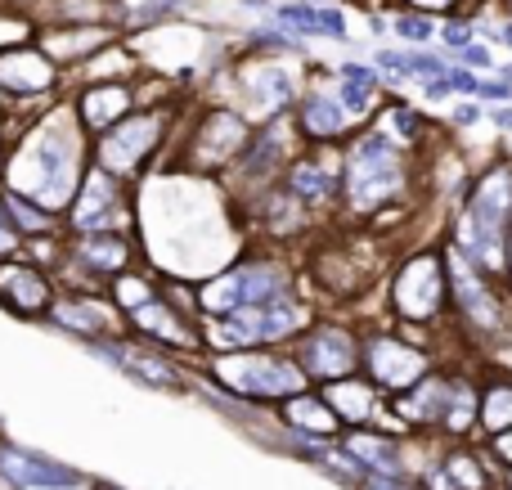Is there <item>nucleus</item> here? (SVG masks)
<instances>
[{"instance_id": "obj_5", "label": "nucleus", "mask_w": 512, "mask_h": 490, "mask_svg": "<svg viewBox=\"0 0 512 490\" xmlns=\"http://www.w3.org/2000/svg\"><path fill=\"white\" fill-rule=\"evenodd\" d=\"M216 378L239 396H292L306 392V374L283 356H221Z\"/></svg>"}, {"instance_id": "obj_18", "label": "nucleus", "mask_w": 512, "mask_h": 490, "mask_svg": "<svg viewBox=\"0 0 512 490\" xmlns=\"http://www.w3.org/2000/svg\"><path fill=\"white\" fill-rule=\"evenodd\" d=\"M54 320L63 324V329H77L86 333V338H99V333H108V324H113V315H108L104 302H86V297H63V302L50 306Z\"/></svg>"}, {"instance_id": "obj_34", "label": "nucleus", "mask_w": 512, "mask_h": 490, "mask_svg": "<svg viewBox=\"0 0 512 490\" xmlns=\"http://www.w3.org/2000/svg\"><path fill=\"white\" fill-rule=\"evenodd\" d=\"M396 32L405 36V41H427V36H432V23L418 14H405V18H396Z\"/></svg>"}, {"instance_id": "obj_35", "label": "nucleus", "mask_w": 512, "mask_h": 490, "mask_svg": "<svg viewBox=\"0 0 512 490\" xmlns=\"http://www.w3.org/2000/svg\"><path fill=\"white\" fill-rule=\"evenodd\" d=\"M391 126H396V131H405L409 140L418 135V117H414V113H405V108H400V113H391Z\"/></svg>"}, {"instance_id": "obj_6", "label": "nucleus", "mask_w": 512, "mask_h": 490, "mask_svg": "<svg viewBox=\"0 0 512 490\" xmlns=\"http://www.w3.org/2000/svg\"><path fill=\"white\" fill-rule=\"evenodd\" d=\"M283 270L274 266H239L230 275L212 279V284L198 293V306L212 315H230L243 311V306H265V302H279L283 297Z\"/></svg>"}, {"instance_id": "obj_19", "label": "nucleus", "mask_w": 512, "mask_h": 490, "mask_svg": "<svg viewBox=\"0 0 512 490\" xmlns=\"http://www.w3.org/2000/svg\"><path fill=\"white\" fill-rule=\"evenodd\" d=\"M373 387L369 383H355V378H333V387L324 392V405L333 414H342L346 423H364L373 414Z\"/></svg>"}, {"instance_id": "obj_39", "label": "nucleus", "mask_w": 512, "mask_h": 490, "mask_svg": "<svg viewBox=\"0 0 512 490\" xmlns=\"http://www.w3.org/2000/svg\"><path fill=\"white\" fill-rule=\"evenodd\" d=\"M463 54H468L472 63H481V68H490V50H481V45H463Z\"/></svg>"}, {"instance_id": "obj_33", "label": "nucleus", "mask_w": 512, "mask_h": 490, "mask_svg": "<svg viewBox=\"0 0 512 490\" xmlns=\"http://www.w3.org/2000/svg\"><path fill=\"white\" fill-rule=\"evenodd\" d=\"M149 284H144V279H135V275H122V279H117V302H122V306H131V311H135V306H144V302H149Z\"/></svg>"}, {"instance_id": "obj_42", "label": "nucleus", "mask_w": 512, "mask_h": 490, "mask_svg": "<svg viewBox=\"0 0 512 490\" xmlns=\"http://www.w3.org/2000/svg\"><path fill=\"white\" fill-rule=\"evenodd\" d=\"M418 5H427V9H445L450 0H418Z\"/></svg>"}, {"instance_id": "obj_7", "label": "nucleus", "mask_w": 512, "mask_h": 490, "mask_svg": "<svg viewBox=\"0 0 512 490\" xmlns=\"http://www.w3.org/2000/svg\"><path fill=\"white\" fill-rule=\"evenodd\" d=\"M391 302L405 320H436L445 306V261L436 252H418L391 284Z\"/></svg>"}, {"instance_id": "obj_30", "label": "nucleus", "mask_w": 512, "mask_h": 490, "mask_svg": "<svg viewBox=\"0 0 512 490\" xmlns=\"http://www.w3.org/2000/svg\"><path fill=\"white\" fill-rule=\"evenodd\" d=\"M5 207H9V225H18V230H27V234H45L54 225V212L27 203V198H18V194H5Z\"/></svg>"}, {"instance_id": "obj_12", "label": "nucleus", "mask_w": 512, "mask_h": 490, "mask_svg": "<svg viewBox=\"0 0 512 490\" xmlns=\"http://www.w3.org/2000/svg\"><path fill=\"white\" fill-rule=\"evenodd\" d=\"M445 261H450V275H454V297H459V306L468 311V320L477 324V329L495 333L499 324H504V315H499V302H495V293L486 288V279H481L477 270L459 257V252H450Z\"/></svg>"}, {"instance_id": "obj_22", "label": "nucleus", "mask_w": 512, "mask_h": 490, "mask_svg": "<svg viewBox=\"0 0 512 490\" xmlns=\"http://www.w3.org/2000/svg\"><path fill=\"white\" fill-rule=\"evenodd\" d=\"M77 261L90 270H122L131 261V243L117 234H86L77 248Z\"/></svg>"}, {"instance_id": "obj_27", "label": "nucleus", "mask_w": 512, "mask_h": 490, "mask_svg": "<svg viewBox=\"0 0 512 490\" xmlns=\"http://www.w3.org/2000/svg\"><path fill=\"white\" fill-rule=\"evenodd\" d=\"M472 419H477V396H472V387L468 383H450V392H445V410H441V428L468 432Z\"/></svg>"}, {"instance_id": "obj_28", "label": "nucleus", "mask_w": 512, "mask_h": 490, "mask_svg": "<svg viewBox=\"0 0 512 490\" xmlns=\"http://www.w3.org/2000/svg\"><path fill=\"white\" fill-rule=\"evenodd\" d=\"M288 419L297 423V428H306V432H319V437H328V432L337 428V414L328 410L324 401H310V396H292Z\"/></svg>"}, {"instance_id": "obj_14", "label": "nucleus", "mask_w": 512, "mask_h": 490, "mask_svg": "<svg viewBox=\"0 0 512 490\" xmlns=\"http://www.w3.org/2000/svg\"><path fill=\"white\" fill-rule=\"evenodd\" d=\"M243 135L248 131H243V122L234 113H212L203 122V131H198V167H225L248 144Z\"/></svg>"}, {"instance_id": "obj_23", "label": "nucleus", "mask_w": 512, "mask_h": 490, "mask_svg": "<svg viewBox=\"0 0 512 490\" xmlns=\"http://www.w3.org/2000/svg\"><path fill=\"white\" fill-rule=\"evenodd\" d=\"M445 392H450V383H445V378H418V392L414 396H400V414H405V419H414V423H441Z\"/></svg>"}, {"instance_id": "obj_46", "label": "nucleus", "mask_w": 512, "mask_h": 490, "mask_svg": "<svg viewBox=\"0 0 512 490\" xmlns=\"http://www.w3.org/2000/svg\"><path fill=\"white\" fill-rule=\"evenodd\" d=\"M104 490H108V486H104Z\"/></svg>"}, {"instance_id": "obj_36", "label": "nucleus", "mask_w": 512, "mask_h": 490, "mask_svg": "<svg viewBox=\"0 0 512 490\" xmlns=\"http://www.w3.org/2000/svg\"><path fill=\"white\" fill-rule=\"evenodd\" d=\"M14 252V225H9V216L0 212V257H9Z\"/></svg>"}, {"instance_id": "obj_2", "label": "nucleus", "mask_w": 512, "mask_h": 490, "mask_svg": "<svg viewBox=\"0 0 512 490\" xmlns=\"http://www.w3.org/2000/svg\"><path fill=\"white\" fill-rule=\"evenodd\" d=\"M512 225V176L504 167L486 171L468 198V212L459 225V257L472 270H499L504 266V234Z\"/></svg>"}, {"instance_id": "obj_8", "label": "nucleus", "mask_w": 512, "mask_h": 490, "mask_svg": "<svg viewBox=\"0 0 512 490\" xmlns=\"http://www.w3.org/2000/svg\"><path fill=\"white\" fill-rule=\"evenodd\" d=\"M158 140H162V117L158 113L122 117V122H113V131H108L95 149L99 171H108V176H117V180L131 176V171L158 149Z\"/></svg>"}, {"instance_id": "obj_9", "label": "nucleus", "mask_w": 512, "mask_h": 490, "mask_svg": "<svg viewBox=\"0 0 512 490\" xmlns=\"http://www.w3.org/2000/svg\"><path fill=\"white\" fill-rule=\"evenodd\" d=\"M126 221V198H122V185L117 176L108 171H90L86 185H77V203H72V225L81 234H108Z\"/></svg>"}, {"instance_id": "obj_10", "label": "nucleus", "mask_w": 512, "mask_h": 490, "mask_svg": "<svg viewBox=\"0 0 512 490\" xmlns=\"http://www.w3.org/2000/svg\"><path fill=\"white\" fill-rule=\"evenodd\" d=\"M301 374H315V378H351L355 365H360V351H355V338L346 329H337V324H328V329L310 333L306 342H301Z\"/></svg>"}, {"instance_id": "obj_40", "label": "nucleus", "mask_w": 512, "mask_h": 490, "mask_svg": "<svg viewBox=\"0 0 512 490\" xmlns=\"http://www.w3.org/2000/svg\"><path fill=\"white\" fill-rule=\"evenodd\" d=\"M499 455L512 459V432H499Z\"/></svg>"}, {"instance_id": "obj_24", "label": "nucleus", "mask_w": 512, "mask_h": 490, "mask_svg": "<svg viewBox=\"0 0 512 490\" xmlns=\"http://www.w3.org/2000/svg\"><path fill=\"white\" fill-rule=\"evenodd\" d=\"M333 189H337L333 167H324L319 158H301L292 167V194L306 198V203H324V198H333Z\"/></svg>"}, {"instance_id": "obj_43", "label": "nucleus", "mask_w": 512, "mask_h": 490, "mask_svg": "<svg viewBox=\"0 0 512 490\" xmlns=\"http://www.w3.org/2000/svg\"><path fill=\"white\" fill-rule=\"evenodd\" d=\"M504 243H508V248H504V252H508V266H512V225H508V234H504Z\"/></svg>"}, {"instance_id": "obj_11", "label": "nucleus", "mask_w": 512, "mask_h": 490, "mask_svg": "<svg viewBox=\"0 0 512 490\" xmlns=\"http://www.w3.org/2000/svg\"><path fill=\"white\" fill-rule=\"evenodd\" d=\"M364 365H369L373 383L391 387V392H396V387H414L418 378L427 374V356L400 338H373L369 351H364Z\"/></svg>"}, {"instance_id": "obj_4", "label": "nucleus", "mask_w": 512, "mask_h": 490, "mask_svg": "<svg viewBox=\"0 0 512 490\" xmlns=\"http://www.w3.org/2000/svg\"><path fill=\"white\" fill-rule=\"evenodd\" d=\"M297 329H306V306L279 297V302L230 311L225 320L212 324V338L221 342V347H261V342L292 338Z\"/></svg>"}, {"instance_id": "obj_3", "label": "nucleus", "mask_w": 512, "mask_h": 490, "mask_svg": "<svg viewBox=\"0 0 512 490\" xmlns=\"http://www.w3.org/2000/svg\"><path fill=\"white\" fill-rule=\"evenodd\" d=\"M405 189V158L387 135H364L346 158V198L355 212H373Z\"/></svg>"}, {"instance_id": "obj_45", "label": "nucleus", "mask_w": 512, "mask_h": 490, "mask_svg": "<svg viewBox=\"0 0 512 490\" xmlns=\"http://www.w3.org/2000/svg\"><path fill=\"white\" fill-rule=\"evenodd\" d=\"M0 162H5V140H0Z\"/></svg>"}, {"instance_id": "obj_1", "label": "nucleus", "mask_w": 512, "mask_h": 490, "mask_svg": "<svg viewBox=\"0 0 512 490\" xmlns=\"http://www.w3.org/2000/svg\"><path fill=\"white\" fill-rule=\"evenodd\" d=\"M81 185V140L68 113H50L9 158V194L59 212Z\"/></svg>"}, {"instance_id": "obj_38", "label": "nucleus", "mask_w": 512, "mask_h": 490, "mask_svg": "<svg viewBox=\"0 0 512 490\" xmlns=\"http://www.w3.org/2000/svg\"><path fill=\"white\" fill-rule=\"evenodd\" d=\"M27 27L23 23H0V41H23Z\"/></svg>"}, {"instance_id": "obj_21", "label": "nucleus", "mask_w": 512, "mask_h": 490, "mask_svg": "<svg viewBox=\"0 0 512 490\" xmlns=\"http://www.w3.org/2000/svg\"><path fill=\"white\" fill-rule=\"evenodd\" d=\"M301 126H306V135H315V140H328V135H342L346 126H351V113H346L337 99L315 95L301 104Z\"/></svg>"}, {"instance_id": "obj_26", "label": "nucleus", "mask_w": 512, "mask_h": 490, "mask_svg": "<svg viewBox=\"0 0 512 490\" xmlns=\"http://www.w3.org/2000/svg\"><path fill=\"white\" fill-rule=\"evenodd\" d=\"M104 356H113L122 369H131V374L149 378V383H158V387H176V369H171L167 360L149 356V351H104Z\"/></svg>"}, {"instance_id": "obj_16", "label": "nucleus", "mask_w": 512, "mask_h": 490, "mask_svg": "<svg viewBox=\"0 0 512 490\" xmlns=\"http://www.w3.org/2000/svg\"><path fill=\"white\" fill-rule=\"evenodd\" d=\"M0 473H5L14 486H72L77 482L68 468L50 464V459L23 455V450H0Z\"/></svg>"}, {"instance_id": "obj_31", "label": "nucleus", "mask_w": 512, "mask_h": 490, "mask_svg": "<svg viewBox=\"0 0 512 490\" xmlns=\"http://www.w3.org/2000/svg\"><path fill=\"white\" fill-rule=\"evenodd\" d=\"M346 450H351L355 459H369L373 468H396V450L387 446V441H378V437H364V432H355V437H346Z\"/></svg>"}, {"instance_id": "obj_25", "label": "nucleus", "mask_w": 512, "mask_h": 490, "mask_svg": "<svg viewBox=\"0 0 512 490\" xmlns=\"http://www.w3.org/2000/svg\"><path fill=\"white\" fill-rule=\"evenodd\" d=\"M477 419H481L486 432H508L512 428V383L486 387V396H481V405H477Z\"/></svg>"}, {"instance_id": "obj_20", "label": "nucleus", "mask_w": 512, "mask_h": 490, "mask_svg": "<svg viewBox=\"0 0 512 490\" xmlns=\"http://www.w3.org/2000/svg\"><path fill=\"white\" fill-rule=\"evenodd\" d=\"M131 324L144 333V338H162V342H171V347L189 342V329H180V324H176V311H171V306H162V302H153V297L144 306H135Z\"/></svg>"}, {"instance_id": "obj_37", "label": "nucleus", "mask_w": 512, "mask_h": 490, "mask_svg": "<svg viewBox=\"0 0 512 490\" xmlns=\"http://www.w3.org/2000/svg\"><path fill=\"white\" fill-rule=\"evenodd\" d=\"M445 41H450V45H459V50H463V45H468V27H459V23H454V27H445Z\"/></svg>"}, {"instance_id": "obj_29", "label": "nucleus", "mask_w": 512, "mask_h": 490, "mask_svg": "<svg viewBox=\"0 0 512 490\" xmlns=\"http://www.w3.org/2000/svg\"><path fill=\"white\" fill-rule=\"evenodd\" d=\"M252 95H256V104H265L274 113V108H283L292 99V77L279 72V68H256L252 72Z\"/></svg>"}, {"instance_id": "obj_32", "label": "nucleus", "mask_w": 512, "mask_h": 490, "mask_svg": "<svg viewBox=\"0 0 512 490\" xmlns=\"http://www.w3.org/2000/svg\"><path fill=\"white\" fill-rule=\"evenodd\" d=\"M445 477H450V482L459 486V490H477V486H486V477H481L477 468H472V459H450V464H445Z\"/></svg>"}, {"instance_id": "obj_44", "label": "nucleus", "mask_w": 512, "mask_h": 490, "mask_svg": "<svg viewBox=\"0 0 512 490\" xmlns=\"http://www.w3.org/2000/svg\"><path fill=\"white\" fill-rule=\"evenodd\" d=\"M504 41H508V45H512V23H508V27H504Z\"/></svg>"}, {"instance_id": "obj_41", "label": "nucleus", "mask_w": 512, "mask_h": 490, "mask_svg": "<svg viewBox=\"0 0 512 490\" xmlns=\"http://www.w3.org/2000/svg\"><path fill=\"white\" fill-rule=\"evenodd\" d=\"M495 122H499V126H512V108H499V113H495Z\"/></svg>"}, {"instance_id": "obj_17", "label": "nucleus", "mask_w": 512, "mask_h": 490, "mask_svg": "<svg viewBox=\"0 0 512 490\" xmlns=\"http://www.w3.org/2000/svg\"><path fill=\"white\" fill-rule=\"evenodd\" d=\"M126 108H131V95H126V86H95L81 95V122L90 126V131H104V126L122 122Z\"/></svg>"}, {"instance_id": "obj_13", "label": "nucleus", "mask_w": 512, "mask_h": 490, "mask_svg": "<svg viewBox=\"0 0 512 490\" xmlns=\"http://www.w3.org/2000/svg\"><path fill=\"white\" fill-rule=\"evenodd\" d=\"M54 86V68L45 54L36 50H5L0 54V90H14V95H36V90Z\"/></svg>"}, {"instance_id": "obj_15", "label": "nucleus", "mask_w": 512, "mask_h": 490, "mask_svg": "<svg viewBox=\"0 0 512 490\" xmlns=\"http://www.w3.org/2000/svg\"><path fill=\"white\" fill-rule=\"evenodd\" d=\"M0 302L23 315H36L50 306V284L32 266H0Z\"/></svg>"}]
</instances>
